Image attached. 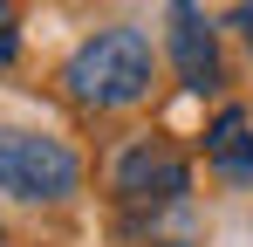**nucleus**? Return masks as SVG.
Listing matches in <instances>:
<instances>
[{"instance_id": "obj_7", "label": "nucleus", "mask_w": 253, "mask_h": 247, "mask_svg": "<svg viewBox=\"0 0 253 247\" xmlns=\"http://www.w3.org/2000/svg\"><path fill=\"white\" fill-rule=\"evenodd\" d=\"M233 28H240V35H247V48H253V0H240V7H233Z\"/></svg>"}, {"instance_id": "obj_8", "label": "nucleus", "mask_w": 253, "mask_h": 247, "mask_svg": "<svg viewBox=\"0 0 253 247\" xmlns=\"http://www.w3.org/2000/svg\"><path fill=\"white\" fill-rule=\"evenodd\" d=\"M0 247H7V234H0Z\"/></svg>"}, {"instance_id": "obj_5", "label": "nucleus", "mask_w": 253, "mask_h": 247, "mask_svg": "<svg viewBox=\"0 0 253 247\" xmlns=\"http://www.w3.org/2000/svg\"><path fill=\"white\" fill-rule=\"evenodd\" d=\"M206 158H212V172H219V179L253 185V124H247V110H240V103H226V110L212 117V130H206Z\"/></svg>"}, {"instance_id": "obj_6", "label": "nucleus", "mask_w": 253, "mask_h": 247, "mask_svg": "<svg viewBox=\"0 0 253 247\" xmlns=\"http://www.w3.org/2000/svg\"><path fill=\"white\" fill-rule=\"evenodd\" d=\"M21 55V14H14V0H0V69Z\"/></svg>"}, {"instance_id": "obj_2", "label": "nucleus", "mask_w": 253, "mask_h": 247, "mask_svg": "<svg viewBox=\"0 0 253 247\" xmlns=\"http://www.w3.org/2000/svg\"><path fill=\"white\" fill-rule=\"evenodd\" d=\"M83 185V158L62 144V137H42V130H7L0 124V192L28 206H62L76 199Z\"/></svg>"}, {"instance_id": "obj_1", "label": "nucleus", "mask_w": 253, "mask_h": 247, "mask_svg": "<svg viewBox=\"0 0 253 247\" xmlns=\"http://www.w3.org/2000/svg\"><path fill=\"white\" fill-rule=\"evenodd\" d=\"M151 76H158V48H151L144 28H103V35H89L62 62L69 96L89 103V110H130V103H144Z\"/></svg>"}, {"instance_id": "obj_3", "label": "nucleus", "mask_w": 253, "mask_h": 247, "mask_svg": "<svg viewBox=\"0 0 253 247\" xmlns=\"http://www.w3.org/2000/svg\"><path fill=\"white\" fill-rule=\"evenodd\" d=\"M110 185H117L130 206H178L192 192V165H185V151H171L165 137H137V144L117 151Z\"/></svg>"}, {"instance_id": "obj_4", "label": "nucleus", "mask_w": 253, "mask_h": 247, "mask_svg": "<svg viewBox=\"0 0 253 247\" xmlns=\"http://www.w3.org/2000/svg\"><path fill=\"white\" fill-rule=\"evenodd\" d=\"M171 69H178V82L185 89H219V35H212V21L199 14V0H171Z\"/></svg>"}]
</instances>
